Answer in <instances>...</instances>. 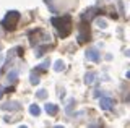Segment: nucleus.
<instances>
[{"label":"nucleus","instance_id":"nucleus-5","mask_svg":"<svg viewBox=\"0 0 130 128\" xmlns=\"http://www.w3.org/2000/svg\"><path fill=\"white\" fill-rule=\"evenodd\" d=\"M86 58L88 60H91V62H94L98 63L101 60V54H99V50L96 49V47H89V49L86 50Z\"/></svg>","mask_w":130,"mask_h":128},{"label":"nucleus","instance_id":"nucleus-16","mask_svg":"<svg viewBox=\"0 0 130 128\" xmlns=\"http://www.w3.org/2000/svg\"><path fill=\"white\" fill-rule=\"evenodd\" d=\"M36 96H38L39 99H46V97H47V91H46V89H39Z\"/></svg>","mask_w":130,"mask_h":128},{"label":"nucleus","instance_id":"nucleus-10","mask_svg":"<svg viewBox=\"0 0 130 128\" xmlns=\"http://www.w3.org/2000/svg\"><path fill=\"white\" fill-rule=\"evenodd\" d=\"M29 114L34 115V117H38V115L41 114V109H39L38 104H32V105H29Z\"/></svg>","mask_w":130,"mask_h":128},{"label":"nucleus","instance_id":"nucleus-4","mask_svg":"<svg viewBox=\"0 0 130 128\" xmlns=\"http://www.w3.org/2000/svg\"><path fill=\"white\" fill-rule=\"evenodd\" d=\"M101 13V10L98 8V7H91V8H88L86 11H83V13H81V21H91L93 18L96 16V15H99Z\"/></svg>","mask_w":130,"mask_h":128},{"label":"nucleus","instance_id":"nucleus-3","mask_svg":"<svg viewBox=\"0 0 130 128\" xmlns=\"http://www.w3.org/2000/svg\"><path fill=\"white\" fill-rule=\"evenodd\" d=\"M89 41V29L86 26V21H81V28H80V33L76 36V42L78 44H85Z\"/></svg>","mask_w":130,"mask_h":128},{"label":"nucleus","instance_id":"nucleus-14","mask_svg":"<svg viewBox=\"0 0 130 128\" xmlns=\"http://www.w3.org/2000/svg\"><path fill=\"white\" fill-rule=\"evenodd\" d=\"M49 65H51V62H49V60H46V62H42L41 65H38L36 68H38V71H46Z\"/></svg>","mask_w":130,"mask_h":128},{"label":"nucleus","instance_id":"nucleus-11","mask_svg":"<svg viewBox=\"0 0 130 128\" xmlns=\"http://www.w3.org/2000/svg\"><path fill=\"white\" fill-rule=\"evenodd\" d=\"M29 83H31L32 86L39 84V76H38V73H36V71H32V73L29 75Z\"/></svg>","mask_w":130,"mask_h":128},{"label":"nucleus","instance_id":"nucleus-19","mask_svg":"<svg viewBox=\"0 0 130 128\" xmlns=\"http://www.w3.org/2000/svg\"><path fill=\"white\" fill-rule=\"evenodd\" d=\"M127 78H130V71H128V73H127Z\"/></svg>","mask_w":130,"mask_h":128},{"label":"nucleus","instance_id":"nucleus-13","mask_svg":"<svg viewBox=\"0 0 130 128\" xmlns=\"http://www.w3.org/2000/svg\"><path fill=\"white\" fill-rule=\"evenodd\" d=\"M63 68H65L63 60H55V63H54V70H55V71H62Z\"/></svg>","mask_w":130,"mask_h":128},{"label":"nucleus","instance_id":"nucleus-12","mask_svg":"<svg viewBox=\"0 0 130 128\" xmlns=\"http://www.w3.org/2000/svg\"><path fill=\"white\" fill-rule=\"evenodd\" d=\"M7 78H8V81H16V78H18V70H11V71H8V75H7Z\"/></svg>","mask_w":130,"mask_h":128},{"label":"nucleus","instance_id":"nucleus-2","mask_svg":"<svg viewBox=\"0 0 130 128\" xmlns=\"http://www.w3.org/2000/svg\"><path fill=\"white\" fill-rule=\"evenodd\" d=\"M18 21H20V13L16 10H11L5 15V18H3V21H2V26L5 28L7 31H13L16 28V25H18Z\"/></svg>","mask_w":130,"mask_h":128},{"label":"nucleus","instance_id":"nucleus-15","mask_svg":"<svg viewBox=\"0 0 130 128\" xmlns=\"http://www.w3.org/2000/svg\"><path fill=\"white\" fill-rule=\"evenodd\" d=\"M73 105H75V99H70V102L67 105V114H72L73 112Z\"/></svg>","mask_w":130,"mask_h":128},{"label":"nucleus","instance_id":"nucleus-1","mask_svg":"<svg viewBox=\"0 0 130 128\" xmlns=\"http://www.w3.org/2000/svg\"><path fill=\"white\" fill-rule=\"evenodd\" d=\"M52 26L57 29L59 37H67L72 31V16L70 15H65V16H57V18H51Z\"/></svg>","mask_w":130,"mask_h":128},{"label":"nucleus","instance_id":"nucleus-17","mask_svg":"<svg viewBox=\"0 0 130 128\" xmlns=\"http://www.w3.org/2000/svg\"><path fill=\"white\" fill-rule=\"evenodd\" d=\"M98 25H99L101 28H106V23L103 21V19H99V21H98Z\"/></svg>","mask_w":130,"mask_h":128},{"label":"nucleus","instance_id":"nucleus-8","mask_svg":"<svg viewBox=\"0 0 130 128\" xmlns=\"http://www.w3.org/2000/svg\"><path fill=\"white\" fill-rule=\"evenodd\" d=\"M46 112L49 115H57V112H59V107L55 105V104H46Z\"/></svg>","mask_w":130,"mask_h":128},{"label":"nucleus","instance_id":"nucleus-7","mask_svg":"<svg viewBox=\"0 0 130 128\" xmlns=\"http://www.w3.org/2000/svg\"><path fill=\"white\" fill-rule=\"evenodd\" d=\"M20 105H21V104H20L18 101H10V102L2 104V109L3 110H18Z\"/></svg>","mask_w":130,"mask_h":128},{"label":"nucleus","instance_id":"nucleus-6","mask_svg":"<svg viewBox=\"0 0 130 128\" xmlns=\"http://www.w3.org/2000/svg\"><path fill=\"white\" fill-rule=\"evenodd\" d=\"M99 105H101V109H103V110H109L114 105V99L112 97H103L99 101Z\"/></svg>","mask_w":130,"mask_h":128},{"label":"nucleus","instance_id":"nucleus-9","mask_svg":"<svg viewBox=\"0 0 130 128\" xmlns=\"http://www.w3.org/2000/svg\"><path fill=\"white\" fill-rule=\"evenodd\" d=\"M94 79H96V73H94V71H89V73L85 75V83H86V84L94 83Z\"/></svg>","mask_w":130,"mask_h":128},{"label":"nucleus","instance_id":"nucleus-18","mask_svg":"<svg viewBox=\"0 0 130 128\" xmlns=\"http://www.w3.org/2000/svg\"><path fill=\"white\" fill-rule=\"evenodd\" d=\"M3 93H5V89H3V88L0 86V97H2V96H3Z\"/></svg>","mask_w":130,"mask_h":128}]
</instances>
